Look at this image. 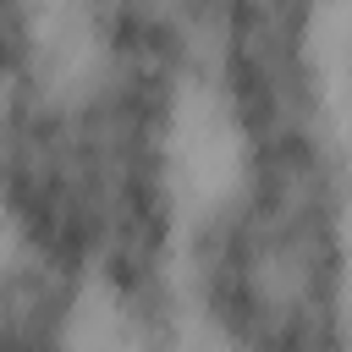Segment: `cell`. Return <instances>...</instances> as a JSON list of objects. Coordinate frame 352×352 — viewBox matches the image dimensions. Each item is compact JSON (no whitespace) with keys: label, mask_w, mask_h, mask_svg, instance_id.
<instances>
[{"label":"cell","mask_w":352,"mask_h":352,"mask_svg":"<svg viewBox=\"0 0 352 352\" xmlns=\"http://www.w3.org/2000/svg\"><path fill=\"white\" fill-rule=\"evenodd\" d=\"M94 286L28 248H0V352H88Z\"/></svg>","instance_id":"cell-4"},{"label":"cell","mask_w":352,"mask_h":352,"mask_svg":"<svg viewBox=\"0 0 352 352\" xmlns=\"http://www.w3.org/2000/svg\"><path fill=\"white\" fill-rule=\"evenodd\" d=\"M198 94L209 99L220 138H253L341 116L324 11L292 0L209 6Z\"/></svg>","instance_id":"cell-3"},{"label":"cell","mask_w":352,"mask_h":352,"mask_svg":"<svg viewBox=\"0 0 352 352\" xmlns=\"http://www.w3.org/2000/svg\"><path fill=\"white\" fill-rule=\"evenodd\" d=\"M209 6L116 0L72 16V66L0 94V231L77 270L126 336H176L182 138Z\"/></svg>","instance_id":"cell-1"},{"label":"cell","mask_w":352,"mask_h":352,"mask_svg":"<svg viewBox=\"0 0 352 352\" xmlns=\"http://www.w3.org/2000/svg\"><path fill=\"white\" fill-rule=\"evenodd\" d=\"M121 352H176V336H126Z\"/></svg>","instance_id":"cell-6"},{"label":"cell","mask_w":352,"mask_h":352,"mask_svg":"<svg viewBox=\"0 0 352 352\" xmlns=\"http://www.w3.org/2000/svg\"><path fill=\"white\" fill-rule=\"evenodd\" d=\"M72 33H60V16L44 6L0 0V94L33 88L66 66Z\"/></svg>","instance_id":"cell-5"},{"label":"cell","mask_w":352,"mask_h":352,"mask_svg":"<svg viewBox=\"0 0 352 352\" xmlns=\"http://www.w3.org/2000/svg\"><path fill=\"white\" fill-rule=\"evenodd\" d=\"M209 352H352V143L341 116L226 138L187 209L176 324Z\"/></svg>","instance_id":"cell-2"}]
</instances>
